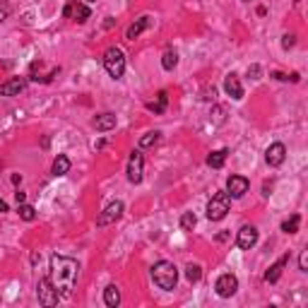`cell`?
I'll return each instance as SVG.
<instances>
[{
	"label": "cell",
	"mask_w": 308,
	"mask_h": 308,
	"mask_svg": "<svg viewBox=\"0 0 308 308\" xmlns=\"http://www.w3.org/2000/svg\"><path fill=\"white\" fill-rule=\"evenodd\" d=\"M284 159H287V147H284L282 142H272V145L268 147V152H265V161H268V166L277 169V166L284 164Z\"/></svg>",
	"instance_id": "obj_11"
},
{
	"label": "cell",
	"mask_w": 308,
	"mask_h": 308,
	"mask_svg": "<svg viewBox=\"0 0 308 308\" xmlns=\"http://www.w3.org/2000/svg\"><path fill=\"white\" fill-rule=\"evenodd\" d=\"M294 46H296V36L294 34H284L282 36V49L289 51V49H294Z\"/></svg>",
	"instance_id": "obj_28"
},
{
	"label": "cell",
	"mask_w": 308,
	"mask_h": 308,
	"mask_svg": "<svg viewBox=\"0 0 308 308\" xmlns=\"http://www.w3.org/2000/svg\"><path fill=\"white\" fill-rule=\"evenodd\" d=\"M298 224H301V214H291L289 219L282 222V231H287V234H296Z\"/></svg>",
	"instance_id": "obj_23"
},
{
	"label": "cell",
	"mask_w": 308,
	"mask_h": 308,
	"mask_svg": "<svg viewBox=\"0 0 308 308\" xmlns=\"http://www.w3.org/2000/svg\"><path fill=\"white\" fill-rule=\"evenodd\" d=\"M24 90H27V80H24V77H10L8 82L0 84V94H3V97H17V94H22Z\"/></svg>",
	"instance_id": "obj_14"
},
{
	"label": "cell",
	"mask_w": 308,
	"mask_h": 308,
	"mask_svg": "<svg viewBox=\"0 0 308 308\" xmlns=\"http://www.w3.org/2000/svg\"><path fill=\"white\" fill-rule=\"evenodd\" d=\"M104 301H106V306L116 308L120 303V291L116 284H111V287H106V291H104Z\"/></svg>",
	"instance_id": "obj_21"
},
{
	"label": "cell",
	"mask_w": 308,
	"mask_h": 308,
	"mask_svg": "<svg viewBox=\"0 0 308 308\" xmlns=\"http://www.w3.org/2000/svg\"><path fill=\"white\" fill-rule=\"evenodd\" d=\"M224 92H227L234 101L243 99V87H241V80H239V75H236V72H229L227 77H224Z\"/></svg>",
	"instance_id": "obj_13"
},
{
	"label": "cell",
	"mask_w": 308,
	"mask_h": 308,
	"mask_svg": "<svg viewBox=\"0 0 308 308\" xmlns=\"http://www.w3.org/2000/svg\"><path fill=\"white\" fill-rule=\"evenodd\" d=\"M36 294H39V301L43 303V306H56L58 303V291H56V287L51 284L49 275L46 277L39 279V287H36Z\"/></svg>",
	"instance_id": "obj_6"
},
{
	"label": "cell",
	"mask_w": 308,
	"mask_h": 308,
	"mask_svg": "<svg viewBox=\"0 0 308 308\" xmlns=\"http://www.w3.org/2000/svg\"><path fill=\"white\" fill-rule=\"evenodd\" d=\"M104 68H106V72H109L113 80H120L123 72H125V53L118 46H111L104 53Z\"/></svg>",
	"instance_id": "obj_3"
},
{
	"label": "cell",
	"mask_w": 308,
	"mask_h": 308,
	"mask_svg": "<svg viewBox=\"0 0 308 308\" xmlns=\"http://www.w3.org/2000/svg\"><path fill=\"white\" fill-rule=\"evenodd\" d=\"M166 104H169V94H166V92H159V94H157V101L147 104V109L152 111V113H164V111H166Z\"/></svg>",
	"instance_id": "obj_19"
},
{
	"label": "cell",
	"mask_w": 308,
	"mask_h": 308,
	"mask_svg": "<svg viewBox=\"0 0 308 308\" xmlns=\"http://www.w3.org/2000/svg\"><path fill=\"white\" fill-rule=\"evenodd\" d=\"M176 65H179V53H176V51H166V53H164V58H161V68L164 70H173L176 68Z\"/></svg>",
	"instance_id": "obj_22"
},
{
	"label": "cell",
	"mask_w": 308,
	"mask_h": 308,
	"mask_svg": "<svg viewBox=\"0 0 308 308\" xmlns=\"http://www.w3.org/2000/svg\"><path fill=\"white\" fill-rule=\"evenodd\" d=\"M231 207V195L229 193H214L207 202V219L209 222H222Z\"/></svg>",
	"instance_id": "obj_4"
},
{
	"label": "cell",
	"mask_w": 308,
	"mask_h": 308,
	"mask_svg": "<svg viewBox=\"0 0 308 308\" xmlns=\"http://www.w3.org/2000/svg\"><path fill=\"white\" fill-rule=\"evenodd\" d=\"M287 262H289V255H282V258H279L277 262H275V265H272V268H270L268 272H265V282L275 284V282L279 279V275H282V270L287 268Z\"/></svg>",
	"instance_id": "obj_17"
},
{
	"label": "cell",
	"mask_w": 308,
	"mask_h": 308,
	"mask_svg": "<svg viewBox=\"0 0 308 308\" xmlns=\"http://www.w3.org/2000/svg\"><path fill=\"white\" fill-rule=\"evenodd\" d=\"M142 171H145V157H142L140 149H135L128 159V181L130 183H140V181H142Z\"/></svg>",
	"instance_id": "obj_8"
},
{
	"label": "cell",
	"mask_w": 308,
	"mask_h": 308,
	"mask_svg": "<svg viewBox=\"0 0 308 308\" xmlns=\"http://www.w3.org/2000/svg\"><path fill=\"white\" fill-rule=\"evenodd\" d=\"M236 243H239V248L250 250L253 246H255V243H258V229L253 227V224H243V227L239 229Z\"/></svg>",
	"instance_id": "obj_10"
},
{
	"label": "cell",
	"mask_w": 308,
	"mask_h": 308,
	"mask_svg": "<svg viewBox=\"0 0 308 308\" xmlns=\"http://www.w3.org/2000/svg\"><path fill=\"white\" fill-rule=\"evenodd\" d=\"M116 123H118V120H116V116H113V113H101V116H97V118L92 120V125L99 130V133L113 130V128H116Z\"/></svg>",
	"instance_id": "obj_16"
},
{
	"label": "cell",
	"mask_w": 308,
	"mask_h": 308,
	"mask_svg": "<svg viewBox=\"0 0 308 308\" xmlns=\"http://www.w3.org/2000/svg\"><path fill=\"white\" fill-rule=\"evenodd\" d=\"M159 142V133L154 130V133H147V135H142L140 138V147L145 149V147H152V145H157Z\"/></svg>",
	"instance_id": "obj_27"
},
{
	"label": "cell",
	"mask_w": 308,
	"mask_h": 308,
	"mask_svg": "<svg viewBox=\"0 0 308 308\" xmlns=\"http://www.w3.org/2000/svg\"><path fill=\"white\" fill-rule=\"evenodd\" d=\"M227 154H229V149H217V152H212L207 157V164L212 169H222L224 161H227Z\"/></svg>",
	"instance_id": "obj_20"
},
{
	"label": "cell",
	"mask_w": 308,
	"mask_h": 308,
	"mask_svg": "<svg viewBox=\"0 0 308 308\" xmlns=\"http://www.w3.org/2000/svg\"><path fill=\"white\" fill-rule=\"evenodd\" d=\"M248 77H250V80H260V65H250V68H248Z\"/></svg>",
	"instance_id": "obj_30"
},
{
	"label": "cell",
	"mask_w": 308,
	"mask_h": 308,
	"mask_svg": "<svg viewBox=\"0 0 308 308\" xmlns=\"http://www.w3.org/2000/svg\"><path fill=\"white\" fill-rule=\"evenodd\" d=\"M70 171V159L65 154H58L56 159H53V166H51V173L53 176H65Z\"/></svg>",
	"instance_id": "obj_18"
},
{
	"label": "cell",
	"mask_w": 308,
	"mask_h": 308,
	"mask_svg": "<svg viewBox=\"0 0 308 308\" xmlns=\"http://www.w3.org/2000/svg\"><path fill=\"white\" fill-rule=\"evenodd\" d=\"M90 15H92V10L84 3H80V0H70V3H65V8H63V17L72 20V22H87Z\"/></svg>",
	"instance_id": "obj_5"
},
{
	"label": "cell",
	"mask_w": 308,
	"mask_h": 308,
	"mask_svg": "<svg viewBox=\"0 0 308 308\" xmlns=\"http://www.w3.org/2000/svg\"><path fill=\"white\" fill-rule=\"evenodd\" d=\"M149 24H152V20L149 17H140V20H135L133 24L128 27V31H125V39L128 41H135L142 34L145 29H149Z\"/></svg>",
	"instance_id": "obj_15"
},
{
	"label": "cell",
	"mask_w": 308,
	"mask_h": 308,
	"mask_svg": "<svg viewBox=\"0 0 308 308\" xmlns=\"http://www.w3.org/2000/svg\"><path fill=\"white\" fill-rule=\"evenodd\" d=\"M298 268H301V272H306V270H308V250H301V258H298Z\"/></svg>",
	"instance_id": "obj_29"
},
{
	"label": "cell",
	"mask_w": 308,
	"mask_h": 308,
	"mask_svg": "<svg viewBox=\"0 0 308 308\" xmlns=\"http://www.w3.org/2000/svg\"><path fill=\"white\" fill-rule=\"evenodd\" d=\"M123 202L120 200H113V202H109L106 205V209L99 214V219H97V224L99 227H109V224H113V222H118L120 219V214H123Z\"/></svg>",
	"instance_id": "obj_9"
},
{
	"label": "cell",
	"mask_w": 308,
	"mask_h": 308,
	"mask_svg": "<svg viewBox=\"0 0 308 308\" xmlns=\"http://www.w3.org/2000/svg\"><path fill=\"white\" fill-rule=\"evenodd\" d=\"M272 77H275V80H279V82H287L289 80V75H284V72H272Z\"/></svg>",
	"instance_id": "obj_32"
},
{
	"label": "cell",
	"mask_w": 308,
	"mask_h": 308,
	"mask_svg": "<svg viewBox=\"0 0 308 308\" xmlns=\"http://www.w3.org/2000/svg\"><path fill=\"white\" fill-rule=\"evenodd\" d=\"M195 224H198V217H195L193 212H183V214H181V229H183V231H193Z\"/></svg>",
	"instance_id": "obj_24"
},
{
	"label": "cell",
	"mask_w": 308,
	"mask_h": 308,
	"mask_svg": "<svg viewBox=\"0 0 308 308\" xmlns=\"http://www.w3.org/2000/svg\"><path fill=\"white\" fill-rule=\"evenodd\" d=\"M87 3H94V0H87Z\"/></svg>",
	"instance_id": "obj_37"
},
{
	"label": "cell",
	"mask_w": 308,
	"mask_h": 308,
	"mask_svg": "<svg viewBox=\"0 0 308 308\" xmlns=\"http://www.w3.org/2000/svg\"><path fill=\"white\" fill-rule=\"evenodd\" d=\"M236 289H239V279L234 277L231 272L222 275V277L214 282V291H217L222 298H231L234 294H236Z\"/></svg>",
	"instance_id": "obj_7"
},
{
	"label": "cell",
	"mask_w": 308,
	"mask_h": 308,
	"mask_svg": "<svg viewBox=\"0 0 308 308\" xmlns=\"http://www.w3.org/2000/svg\"><path fill=\"white\" fill-rule=\"evenodd\" d=\"M12 183H15V186H20V183H22V176H20V173H15V176H12Z\"/></svg>",
	"instance_id": "obj_34"
},
{
	"label": "cell",
	"mask_w": 308,
	"mask_h": 308,
	"mask_svg": "<svg viewBox=\"0 0 308 308\" xmlns=\"http://www.w3.org/2000/svg\"><path fill=\"white\" fill-rule=\"evenodd\" d=\"M77 272H80V265H77L75 258H68V255H51L49 279H51V284L56 287L60 298L72 296V289H75V282H77Z\"/></svg>",
	"instance_id": "obj_1"
},
{
	"label": "cell",
	"mask_w": 308,
	"mask_h": 308,
	"mask_svg": "<svg viewBox=\"0 0 308 308\" xmlns=\"http://www.w3.org/2000/svg\"><path fill=\"white\" fill-rule=\"evenodd\" d=\"M250 183L246 176H229L227 181V193L231 195V198H243L246 193H248Z\"/></svg>",
	"instance_id": "obj_12"
},
{
	"label": "cell",
	"mask_w": 308,
	"mask_h": 308,
	"mask_svg": "<svg viewBox=\"0 0 308 308\" xmlns=\"http://www.w3.org/2000/svg\"><path fill=\"white\" fill-rule=\"evenodd\" d=\"M152 279H154V284L164 291H171V289L176 287V282H179V270L173 262L169 260H159L154 268H152Z\"/></svg>",
	"instance_id": "obj_2"
},
{
	"label": "cell",
	"mask_w": 308,
	"mask_h": 308,
	"mask_svg": "<svg viewBox=\"0 0 308 308\" xmlns=\"http://www.w3.org/2000/svg\"><path fill=\"white\" fill-rule=\"evenodd\" d=\"M17 212H20V217L24 219V222H34V219H36V209L31 207V205H27V202H22Z\"/></svg>",
	"instance_id": "obj_26"
},
{
	"label": "cell",
	"mask_w": 308,
	"mask_h": 308,
	"mask_svg": "<svg viewBox=\"0 0 308 308\" xmlns=\"http://www.w3.org/2000/svg\"><path fill=\"white\" fill-rule=\"evenodd\" d=\"M15 200H17V205H22V202L27 200V195H24L22 190H17V193H15Z\"/></svg>",
	"instance_id": "obj_33"
},
{
	"label": "cell",
	"mask_w": 308,
	"mask_h": 308,
	"mask_svg": "<svg viewBox=\"0 0 308 308\" xmlns=\"http://www.w3.org/2000/svg\"><path fill=\"white\" fill-rule=\"evenodd\" d=\"M8 15H10V5H5V3H3V5H0V22L8 20Z\"/></svg>",
	"instance_id": "obj_31"
},
{
	"label": "cell",
	"mask_w": 308,
	"mask_h": 308,
	"mask_svg": "<svg viewBox=\"0 0 308 308\" xmlns=\"http://www.w3.org/2000/svg\"><path fill=\"white\" fill-rule=\"evenodd\" d=\"M3 212H8V202H5V200H0V214H3Z\"/></svg>",
	"instance_id": "obj_35"
},
{
	"label": "cell",
	"mask_w": 308,
	"mask_h": 308,
	"mask_svg": "<svg viewBox=\"0 0 308 308\" xmlns=\"http://www.w3.org/2000/svg\"><path fill=\"white\" fill-rule=\"evenodd\" d=\"M200 277H202V270H200V265H193V262H190L188 268H186V279H188L190 284H195V282H200Z\"/></svg>",
	"instance_id": "obj_25"
},
{
	"label": "cell",
	"mask_w": 308,
	"mask_h": 308,
	"mask_svg": "<svg viewBox=\"0 0 308 308\" xmlns=\"http://www.w3.org/2000/svg\"><path fill=\"white\" fill-rule=\"evenodd\" d=\"M0 169H3V161H0Z\"/></svg>",
	"instance_id": "obj_36"
}]
</instances>
